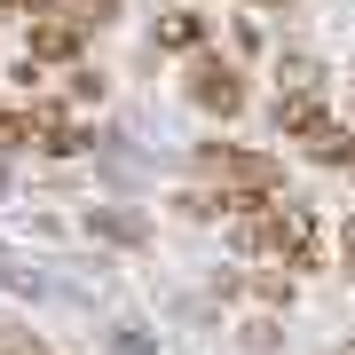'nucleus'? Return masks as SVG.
<instances>
[{"label": "nucleus", "mask_w": 355, "mask_h": 355, "mask_svg": "<svg viewBox=\"0 0 355 355\" xmlns=\"http://www.w3.org/2000/svg\"><path fill=\"white\" fill-rule=\"evenodd\" d=\"M79 40H87V24L79 16H55V24H32V55H71Z\"/></svg>", "instance_id": "7ed1b4c3"}, {"label": "nucleus", "mask_w": 355, "mask_h": 355, "mask_svg": "<svg viewBox=\"0 0 355 355\" xmlns=\"http://www.w3.org/2000/svg\"><path fill=\"white\" fill-rule=\"evenodd\" d=\"M347 268H355V229H347Z\"/></svg>", "instance_id": "423d86ee"}, {"label": "nucleus", "mask_w": 355, "mask_h": 355, "mask_svg": "<svg viewBox=\"0 0 355 355\" xmlns=\"http://www.w3.org/2000/svg\"><path fill=\"white\" fill-rule=\"evenodd\" d=\"M0 355H48V347H40L32 331H8V324H0Z\"/></svg>", "instance_id": "20e7f679"}, {"label": "nucleus", "mask_w": 355, "mask_h": 355, "mask_svg": "<svg viewBox=\"0 0 355 355\" xmlns=\"http://www.w3.org/2000/svg\"><path fill=\"white\" fill-rule=\"evenodd\" d=\"M190 95L205 103V111L229 119V111L245 103V79H237V64H198V71H190Z\"/></svg>", "instance_id": "f03ea898"}, {"label": "nucleus", "mask_w": 355, "mask_h": 355, "mask_svg": "<svg viewBox=\"0 0 355 355\" xmlns=\"http://www.w3.org/2000/svg\"><path fill=\"white\" fill-rule=\"evenodd\" d=\"M198 174L205 182H229V190H277V158L229 150V142H205V150H198Z\"/></svg>", "instance_id": "f257e3e1"}, {"label": "nucleus", "mask_w": 355, "mask_h": 355, "mask_svg": "<svg viewBox=\"0 0 355 355\" xmlns=\"http://www.w3.org/2000/svg\"><path fill=\"white\" fill-rule=\"evenodd\" d=\"M8 8H48V0H8Z\"/></svg>", "instance_id": "39448f33"}]
</instances>
